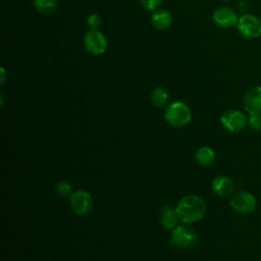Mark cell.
Segmentation results:
<instances>
[{"label":"cell","mask_w":261,"mask_h":261,"mask_svg":"<svg viewBox=\"0 0 261 261\" xmlns=\"http://www.w3.org/2000/svg\"><path fill=\"white\" fill-rule=\"evenodd\" d=\"M237 28L239 32L247 38H258L261 36V20L249 13L239 17Z\"/></svg>","instance_id":"ba28073f"},{"label":"cell","mask_w":261,"mask_h":261,"mask_svg":"<svg viewBox=\"0 0 261 261\" xmlns=\"http://www.w3.org/2000/svg\"><path fill=\"white\" fill-rule=\"evenodd\" d=\"M0 75H1V79H0V84L3 85L6 81V72H5V69L3 67H1L0 69Z\"/></svg>","instance_id":"44dd1931"},{"label":"cell","mask_w":261,"mask_h":261,"mask_svg":"<svg viewBox=\"0 0 261 261\" xmlns=\"http://www.w3.org/2000/svg\"><path fill=\"white\" fill-rule=\"evenodd\" d=\"M245 110L250 114H261V86L249 88L243 99Z\"/></svg>","instance_id":"9c48e42d"},{"label":"cell","mask_w":261,"mask_h":261,"mask_svg":"<svg viewBox=\"0 0 261 261\" xmlns=\"http://www.w3.org/2000/svg\"><path fill=\"white\" fill-rule=\"evenodd\" d=\"M229 205L238 213L249 214L257 208V200L251 193L240 191L232 195L229 200Z\"/></svg>","instance_id":"5b68a950"},{"label":"cell","mask_w":261,"mask_h":261,"mask_svg":"<svg viewBox=\"0 0 261 261\" xmlns=\"http://www.w3.org/2000/svg\"><path fill=\"white\" fill-rule=\"evenodd\" d=\"M212 19L217 27L230 28L232 25H237L239 16L231 7L220 6L214 10L212 14Z\"/></svg>","instance_id":"30bf717a"},{"label":"cell","mask_w":261,"mask_h":261,"mask_svg":"<svg viewBox=\"0 0 261 261\" xmlns=\"http://www.w3.org/2000/svg\"><path fill=\"white\" fill-rule=\"evenodd\" d=\"M198 242L196 230L187 224L176 225L170 233L169 243L180 249H191Z\"/></svg>","instance_id":"3957f363"},{"label":"cell","mask_w":261,"mask_h":261,"mask_svg":"<svg viewBox=\"0 0 261 261\" xmlns=\"http://www.w3.org/2000/svg\"><path fill=\"white\" fill-rule=\"evenodd\" d=\"M175 209L179 221L191 224L201 220L205 216L207 206L201 197L197 195H186L178 200Z\"/></svg>","instance_id":"6da1fadb"},{"label":"cell","mask_w":261,"mask_h":261,"mask_svg":"<svg viewBox=\"0 0 261 261\" xmlns=\"http://www.w3.org/2000/svg\"><path fill=\"white\" fill-rule=\"evenodd\" d=\"M169 100V92L164 87H156L151 93V102L157 108H163Z\"/></svg>","instance_id":"9a60e30c"},{"label":"cell","mask_w":261,"mask_h":261,"mask_svg":"<svg viewBox=\"0 0 261 261\" xmlns=\"http://www.w3.org/2000/svg\"><path fill=\"white\" fill-rule=\"evenodd\" d=\"M35 9L44 15H51L57 9V0H33Z\"/></svg>","instance_id":"2e32d148"},{"label":"cell","mask_w":261,"mask_h":261,"mask_svg":"<svg viewBox=\"0 0 261 261\" xmlns=\"http://www.w3.org/2000/svg\"><path fill=\"white\" fill-rule=\"evenodd\" d=\"M195 160L201 166H209L213 164L215 160V153L209 147H201L195 153Z\"/></svg>","instance_id":"5bb4252c"},{"label":"cell","mask_w":261,"mask_h":261,"mask_svg":"<svg viewBox=\"0 0 261 261\" xmlns=\"http://www.w3.org/2000/svg\"><path fill=\"white\" fill-rule=\"evenodd\" d=\"M248 124L250 128L254 130L261 129V114L250 115V117L248 118Z\"/></svg>","instance_id":"ffe728a7"},{"label":"cell","mask_w":261,"mask_h":261,"mask_svg":"<svg viewBox=\"0 0 261 261\" xmlns=\"http://www.w3.org/2000/svg\"><path fill=\"white\" fill-rule=\"evenodd\" d=\"M55 192L60 197L70 196L71 193V185L67 180H59L55 185Z\"/></svg>","instance_id":"e0dca14e"},{"label":"cell","mask_w":261,"mask_h":261,"mask_svg":"<svg viewBox=\"0 0 261 261\" xmlns=\"http://www.w3.org/2000/svg\"><path fill=\"white\" fill-rule=\"evenodd\" d=\"M220 123L229 132H240L248 124V117L242 111L231 109L222 113L220 116Z\"/></svg>","instance_id":"52a82bcc"},{"label":"cell","mask_w":261,"mask_h":261,"mask_svg":"<svg viewBox=\"0 0 261 261\" xmlns=\"http://www.w3.org/2000/svg\"><path fill=\"white\" fill-rule=\"evenodd\" d=\"M211 189L216 195L220 197H226L233 192L234 184L226 175H217L211 182Z\"/></svg>","instance_id":"7c38bea8"},{"label":"cell","mask_w":261,"mask_h":261,"mask_svg":"<svg viewBox=\"0 0 261 261\" xmlns=\"http://www.w3.org/2000/svg\"><path fill=\"white\" fill-rule=\"evenodd\" d=\"M84 46L92 55H102L107 49V39L99 30H89L84 36Z\"/></svg>","instance_id":"277c9868"},{"label":"cell","mask_w":261,"mask_h":261,"mask_svg":"<svg viewBox=\"0 0 261 261\" xmlns=\"http://www.w3.org/2000/svg\"><path fill=\"white\" fill-rule=\"evenodd\" d=\"M70 207L72 211L79 216L89 214L93 209V198L85 190H79L70 195Z\"/></svg>","instance_id":"8992f818"},{"label":"cell","mask_w":261,"mask_h":261,"mask_svg":"<svg viewBox=\"0 0 261 261\" xmlns=\"http://www.w3.org/2000/svg\"><path fill=\"white\" fill-rule=\"evenodd\" d=\"M151 23L156 30H159V31L166 30L172 23V15L166 9H163V8L157 9L153 11L151 15Z\"/></svg>","instance_id":"4fadbf2b"},{"label":"cell","mask_w":261,"mask_h":261,"mask_svg":"<svg viewBox=\"0 0 261 261\" xmlns=\"http://www.w3.org/2000/svg\"><path fill=\"white\" fill-rule=\"evenodd\" d=\"M139 2L144 9L148 11H155L161 6L163 0H139Z\"/></svg>","instance_id":"d6986e66"},{"label":"cell","mask_w":261,"mask_h":261,"mask_svg":"<svg viewBox=\"0 0 261 261\" xmlns=\"http://www.w3.org/2000/svg\"><path fill=\"white\" fill-rule=\"evenodd\" d=\"M164 119L172 127H184L191 121L192 111L185 102L174 101L165 107Z\"/></svg>","instance_id":"7a4b0ae2"},{"label":"cell","mask_w":261,"mask_h":261,"mask_svg":"<svg viewBox=\"0 0 261 261\" xmlns=\"http://www.w3.org/2000/svg\"><path fill=\"white\" fill-rule=\"evenodd\" d=\"M222 1H228V0H222Z\"/></svg>","instance_id":"7402d4cb"},{"label":"cell","mask_w":261,"mask_h":261,"mask_svg":"<svg viewBox=\"0 0 261 261\" xmlns=\"http://www.w3.org/2000/svg\"><path fill=\"white\" fill-rule=\"evenodd\" d=\"M86 22L90 30H98L102 23V19L98 13H91L87 16Z\"/></svg>","instance_id":"ac0fdd59"},{"label":"cell","mask_w":261,"mask_h":261,"mask_svg":"<svg viewBox=\"0 0 261 261\" xmlns=\"http://www.w3.org/2000/svg\"><path fill=\"white\" fill-rule=\"evenodd\" d=\"M159 220L161 226L166 230H172L178 222V215L174 206L165 204L161 207L159 213Z\"/></svg>","instance_id":"8fae6325"}]
</instances>
